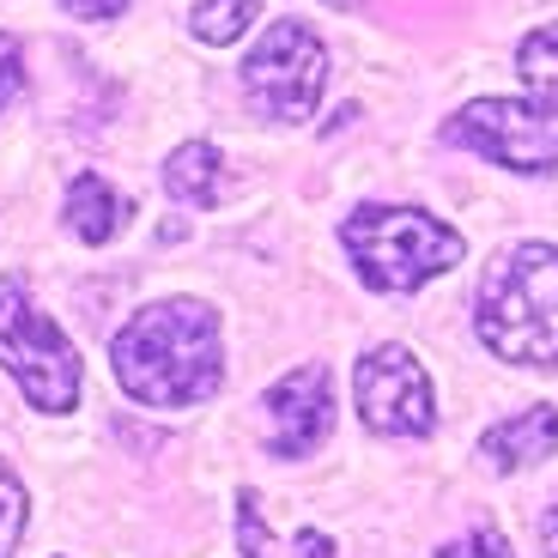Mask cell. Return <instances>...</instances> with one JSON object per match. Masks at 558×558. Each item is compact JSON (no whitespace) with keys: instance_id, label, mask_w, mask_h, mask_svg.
<instances>
[{"instance_id":"cell-18","label":"cell","mask_w":558,"mask_h":558,"mask_svg":"<svg viewBox=\"0 0 558 558\" xmlns=\"http://www.w3.org/2000/svg\"><path fill=\"white\" fill-rule=\"evenodd\" d=\"M541 553L558 558V510H546V517H541Z\"/></svg>"},{"instance_id":"cell-10","label":"cell","mask_w":558,"mask_h":558,"mask_svg":"<svg viewBox=\"0 0 558 558\" xmlns=\"http://www.w3.org/2000/svg\"><path fill=\"white\" fill-rule=\"evenodd\" d=\"M128 195H116L110 182L98 177V170H85V177L68 182V225L80 243H110L116 231L128 225Z\"/></svg>"},{"instance_id":"cell-8","label":"cell","mask_w":558,"mask_h":558,"mask_svg":"<svg viewBox=\"0 0 558 558\" xmlns=\"http://www.w3.org/2000/svg\"><path fill=\"white\" fill-rule=\"evenodd\" d=\"M335 425V389L322 364H298L292 377L267 389V449L279 461H304Z\"/></svg>"},{"instance_id":"cell-6","label":"cell","mask_w":558,"mask_h":558,"mask_svg":"<svg viewBox=\"0 0 558 558\" xmlns=\"http://www.w3.org/2000/svg\"><path fill=\"white\" fill-rule=\"evenodd\" d=\"M449 140L468 146V153L492 158L504 170H522V177H546L558 170V116L534 110L517 98H480L449 122Z\"/></svg>"},{"instance_id":"cell-19","label":"cell","mask_w":558,"mask_h":558,"mask_svg":"<svg viewBox=\"0 0 558 558\" xmlns=\"http://www.w3.org/2000/svg\"><path fill=\"white\" fill-rule=\"evenodd\" d=\"M328 7H359V0H328Z\"/></svg>"},{"instance_id":"cell-16","label":"cell","mask_w":558,"mask_h":558,"mask_svg":"<svg viewBox=\"0 0 558 558\" xmlns=\"http://www.w3.org/2000/svg\"><path fill=\"white\" fill-rule=\"evenodd\" d=\"M19 85H25V49H19L13 31H0V104L13 98Z\"/></svg>"},{"instance_id":"cell-3","label":"cell","mask_w":558,"mask_h":558,"mask_svg":"<svg viewBox=\"0 0 558 558\" xmlns=\"http://www.w3.org/2000/svg\"><path fill=\"white\" fill-rule=\"evenodd\" d=\"M340 243L352 250L364 286L377 292H418L425 279L461 262V231L418 207H359L340 225Z\"/></svg>"},{"instance_id":"cell-9","label":"cell","mask_w":558,"mask_h":558,"mask_svg":"<svg viewBox=\"0 0 558 558\" xmlns=\"http://www.w3.org/2000/svg\"><path fill=\"white\" fill-rule=\"evenodd\" d=\"M553 449H558V407L510 413L504 425H492V432L480 437V456H486L498 474H510V468H534V461H546Z\"/></svg>"},{"instance_id":"cell-2","label":"cell","mask_w":558,"mask_h":558,"mask_svg":"<svg viewBox=\"0 0 558 558\" xmlns=\"http://www.w3.org/2000/svg\"><path fill=\"white\" fill-rule=\"evenodd\" d=\"M474 328L492 359L553 371L558 364V250L553 243H522L498 255L480 286Z\"/></svg>"},{"instance_id":"cell-13","label":"cell","mask_w":558,"mask_h":558,"mask_svg":"<svg viewBox=\"0 0 558 558\" xmlns=\"http://www.w3.org/2000/svg\"><path fill=\"white\" fill-rule=\"evenodd\" d=\"M189 25H195L201 43H219L225 49V43H238L255 25V0H195V19Z\"/></svg>"},{"instance_id":"cell-15","label":"cell","mask_w":558,"mask_h":558,"mask_svg":"<svg viewBox=\"0 0 558 558\" xmlns=\"http://www.w3.org/2000/svg\"><path fill=\"white\" fill-rule=\"evenodd\" d=\"M437 558H510V541H504V534L492 529V522H480V529L468 534V541L444 546V553H437Z\"/></svg>"},{"instance_id":"cell-4","label":"cell","mask_w":558,"mask_h":558,"mask_svg":"<svg viewBox=\"0 0 558 558\" xmlns=\"http://www.w3.org/2000/svg\"><path fill=\"white\" fill-rule=\"evenodd\" d=\"M0 364L37 413H73L80 401V352L56 322L31 304L19 279H0Z\"/></svg>"},{"instance_id":"cell-12","label":"cell","mask_w":558,"mask_h":558,"mask_svg":"<svg viewBox=\"0 0 558 558\" xmlns=\"http://www.w3.org/2000/svg\"><path fill=\"white\" fill-rule=\"evenodd\" d=\"M517 73H522V85H529L534 98L558 110V25H541V31H529V37H522Z\"/></svg>"},{"instance_id":"cell-14","label":"cell","mask_w":558,"mask_h":558,"mask_svg":"<svg viewBox=\"0 0 558 558\" xmlns=\"http://www.w3.org/2000/svg\"><path fill=\"white\" fill-rule=\"evenodd\" d=\"M25 486H19L7 468H0V558H13L19 541H25Z\"/></svg>"},{"instance_id":"cell-5","label":"cell","mask_w":558,"mask_h":558,"mask_svg":"<svg viewBox=\"0 0 558 558\" xmlns=\"http://www.w3.org/2000/svg\"><path fill=\"white\" fill-rule=\"evenodd\" d=\"M328 85V49L310 25L279 19L243 61V98L267 122H310Z\"/></svg>"},{"instance_id":"cell-1","label":"cell","mask_w":558,"mask_h":558,"mask_svg":"<svg viewBox=\"0 0 558 558\" xmlns=\"http://www.w3.org/2000/svg\"><path fill=\"white\" fill-rule=\"evenodd\" d=\"M110 371L140 407H195L219 389L225 352L219 316L201 298H165L122 322L110 340Z\"/></svg>"},{"instance_id":"cell-11","label":"cell","mask_w":558,"mask_h":558,"mask_svg":"<svg viewBox=\"0 0 558 558\" xmlns=\"http://www.w3.org/2000/svg\"><path fill=\"white\" fill-rule=\"evenodd\" d=\"M165 189L177 201H189V207H213V201H219V153H213L207 140L177 146L170 165H165Z\"/></svg>"},{"instance_id":"cell-17","label":"cell","mask_w":558,"mask_h":558,"mask_svg":"<svg viewBox=\"0 0 558 558\" xmlns=\"http://www.w3.org/2000/svg\"><path fill=\"white\" fill-rule=\"evenodd\" d=\"M68 7H73L80 19H116V13L128 7V0H68Z\"/></svg>"},{"instance_id":"cell-7","label":"cell","mask_w":558,"mask_h":558,"mask_svg":"<svg viewBox=\"0 0 558 558\" xmlns=\"http://www.w3.org/2000/svg\"><path fill=\"white\" fill-rule=\"evenodd\" d=\"M359 418L377 437H425L437 425V401H432V377L425 364L407 347H377L359 359Z\"/></svg>"}]
</instances>
